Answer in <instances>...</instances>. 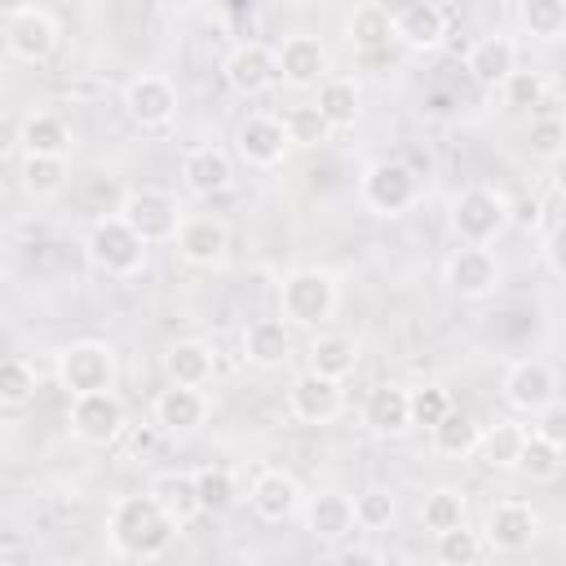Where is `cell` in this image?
I'll return each instance as SVG.
<instances>
[{"label": "cell", "instance_id": "obj_1", "mask_svg": "<svg viewBox=\"0 0 566 566\" xmlns=\"http://www.w3.org/2000/svg\"><path fill=\"white\" fill-rule=\"evenodd\" d=\"M177 522L164 513V504L155 500V491H137V495H119L111 504V517H106V539L119 557L128 562H155L172 548L177 539Z\"/></svg>", "mask_w": 566, "mask_h": 566}, {"label": "cell", "instance_id": "obj_2", "mask_svg": "<svg viewBox=\"0 0 566 566\" xmlns=\"http://www.w3.org/2000/svg\"><path fill=\"white\" fill-rule=\"evenodd\" d=\"M509 226H513V203H509V195L495 190V186H469V190H460L455 203H451V230H455L460 243H482V248H491Z\"/></svg>", "mask_w": 566, "mask_h": 566}, {"label": "cell", "instance_id": "obj_3", "mask_svg": "<svg viewBox=\"0 0 566 566\" xmlns=\"http://www.w3.org/2000/svg\"><path fill=\"white\" fill-rule=\"evenodd\" d=\"M336 301H340L336 274H327L318 265H301V270L283 274V283H279L283 318L296 327H323L336 314Z\"/></svg>", "mask_w": 566, "mask_h": 566}, {"label": "cell", "instance_id": "obj_4", "mask_svg": "<svg viewBox=\"0 0 566 566\" xmlns=\"http://www.w3.org/2000/svg\"><path fill=\"white\" fill-rule=\"evenodd\" d=\"M88 261L102 270V274H115V279H128V274H137L142 265H146V239L115 212V217H102V221H93V230H88Z\"/></svg>", "mask_w": 566, "mask_h": 566}, {"label": "cell", "instance_id": "obj_5", "mask_svg": "<svg viewBox=\"0 0 566 566\" xmlns=\"http://www.w3.org/2000/svg\"><path fill=\"white\" fill-rule=\"evenodd\" d=\"M358 195L363 203L376 212V217H402L416 199H420V177L411 164L402 159H376L363 181H358Z\"/></svg>", "mask_w": 566, "mask_h": 566}, {"label": "cell", "instance_id": "obj_6", "mask_svg": "<svg viewBox=\"0 0 566 566\" xmlns=\"http://www.w3.org/2000/svg\"><path fill=\"white\" fill-rule=\"evenodd\" d=\"M119 217H124L146 243H172L177 230H181V221H186L177 195H168V190H159V186H137V190H128L124 203H119Z\"/></svg>", "mask_w": 566, "mask_h": 566}, {"label": "cell", "instance_id": "obj_7", "mask_svg": "<svg viewBox=\"0 0 566 566\" xmlns=\"http://www.w3.org/2000/svg\"><path fill=\"white\" fill-rule=\"evenodd\" d=\"M57 385L75 398V394H93V389H115V349L106 340H71L57 354Z\"/></svg>", "mask_w": 566, "mask_h": 566}, {"label": "cell", "instance_id": "obj_8", "mask_svg": "<svg viewBox=\"0 0 566 566\" xmlns=\"http://www.w3.org/2000/svg\"><path fill=\"white\" fill-rule=\"evenodd\" d=\"M124 402L115 389H93V394H75L71 398V433L80 442H93V447H106L124 433Z\"/></svg>", "mask_w": 566, "mask_h": 566}, {"label": "cell", "instance_id": "obj_9", "mask_svg": "<svg viewBox=\"0 0 566 566\" xmlns=\"http://www.w3.org/2000/svg\"><path fill=\"white\" fill-rule=\"evenodd\" d=\"M4 49H9V57H18V62H49L53 57V49H57V22H53V13H44V9H18V13H4Z\"/></svg>", "mask_w": 566, "mask_h": 566}, {"label": "cell", "instance_id": "obj_10", "mask_svg": "<svg viewBox=\"0 0 566 566\" xmlns=\"http://www.w3.org/2000/svg\"><path fill=\"white\" fill-rule=\"evenodd\" d=\"M447 287L460 296V301H482L500 287V261L491 248L482 243H460L451 256H447Z\"/></svg>", "mask_w": 566, "mask_h": 566}, {"label": "cell", "instance_id": "obj_11", "mask_svg": "<svg viewBox=\"0 0 566 566\" xmlns=\"http://www.w3.org/2000/svg\"><path fill=\"white\" fill-rule=\"evenodd\" d=\"M287 407L301 424H332L345 411V389H340L336 376H323V371L305 367L287 389Z\"/></svg>", "mask_w": 566, "mask_h": 566}, {"label": "cell", "instance_id": "obj_12", "mask_svg": "<svg viewBox=\"0 0 566 566\" xmlns=\"http://www.w3.org/2000/svg\"><path fill=\"white\" fill-rule=\"evenodd\" d=\"M221 75H226V84H230L234 93H243V97H256V93H265L270 84L283 80V75H279V53L265 49L261 40L234 44L230 57L221 62Z\"/></svg>", "mask_w": 566, "mask_h": 566}, {"label": "cell", "instance_id": "obj_13", "mask_svg": "<svg viewBox=\"0 0 566 566\" xmlns=\"http://www.w3.org/2000/svg\"><path fill=\"white\" fill-rule=\"evenodd\" d=\"M482 535H486V548H495V553H522L539 535V513L526 500H500L486 509Z\"/></svg>", "mask_w": 566, "mask_h": 566}, {"label": "cell", "instance_id": "obj_14", "mask_svg": "<svg viewBox=\"0 0 566 566\" xmlns=\"http://www.w3.org/2000/svg\"><path fill=\"white\" fill-rule=\"evenodd\" d=\"M234 142H239V155H243L252 168H279V164L287 159V150H292V137H287L283 115H265V111L248 115V119L239 124Z\"/></svg>", "mask_w": 566, "mask_h": 566}, {"label": "cell", "instance_id": "obj_15", "mask_svg": "<svg viewBox=\"0 0 566 566\" xmlns=\"http://www.w3.org/2000/svg\"><path fill=\"white\" fill-rule=\"evenodd\" d=\"M177 256L190 261V265H203V270H217L230 252V230L221 217H203V212H190L177 230Z\"/></svg>", "mask_w": 566, "mask_h": 566}, {"label": "cell", "instance_id": "obj_16", "mask_svg": "<svg viewBox=\"0 0 566 566\" xmlns=\"http://www.w3.org/2000/svg\"><path fill=\"white\" fill-rule=\"evenodd\" d=\"M504 398L513 411L535 416L539 407H548L557 398V371L544 358H522L504 371Z\"/></svg>", "mask_w": 566, "mask_h": 566}, {"label": "cell", "instance_id": "obj_17", "mask_svg": "<svg viewBox=\"0 0 566 566\" xmlns=\"http://www.w3.org/2000/svg\"><path fill=\"white\" fill-rule=\"evenodd\" d=\"M248 504H252V513L261 522H274L279 526V522H287V517L301 513L305 495H301V482L287 469H261L252 478V486H248Z\"/></svg>", "mask_w": 566, "mask_h": 566}, {"label": "cell", "instance_id": "obj_18", "mask_svg": "<svg viewBox=\"0 0 566 566\" xmlns=\"http://www.w3.org/2000/svg\"><path fill=\"white\" fill-rule=\"evenodd\" d=\"M124 111L137 128H164L177 115V88L164 75H137L124 88Z\"/></svg>", "mask_w": 566, "mask_h": 566}, {"label": "cell", "instance_id": "obj_19", "mask_svg": "<svg viewBox=\"0 0 566 566\" xmlns=\"http://www.w3.org/2000/svg\"><path fill=\"white\" fill-rule=\"evenodd\" d=\"M279 53V75L283 84L292 88H314L327 80V49L318 35H283V44L274 49Z\"/></svg>", "mask_w": 566, "mask_h": 566}, {"label": "cell", "instance_id": "obj_20", "mask_svg": "<svg viewBox=\"0 0 566 566\" xmlns=\"http://www.w3.org/2000/svg\"><path fill=\"white\" fill-rule=\"evenodd\" d=\"M150 416H155V424L164 429V433H195L203 420H208V398H203V389H195V385H172L168 380V389H159L155 394V402H150Z\"/></svg>", "mask_w": 566, "mask_h": 566}, {"label": "cell", "instance_id": "obj_21", "mask_svg": "<svg viewBox=\"0 0 566 566\" xmlns=\"http://www.w3.org/2000/svg\"><path fill=\"white\" fill-rule=\"evenodd\" d=\"M305 531L314 535V539H323V544H340V539H349L354 535V526H358V517H354V500L345 495V491H314L310 500H305Z\"/></svg>", "mask_w": 566, "mask_h": 566}, {"label": "cell", "instance_id": "obj_22", "mask_svg": "<svg viewBox=\"0 0 566 566\" xmlns=\"http://www.w3.org/2000/svg\"><path fill=\"white\" fill-rule=\"evenodd\" d=\"M394 40L416 53H429L447 40V13L433 0H407L394 9Z\"/></svg>", "mask_w": 566, "mask_h": 566}, {"label": "cell", "instance_id": "obj_23", "mask_svg": "<svg viewBox=\"0 0 566 566\" xmlns=\"http://www.w3.org/2000/svg\"><path fill=\"white\" fill-rule=\"evenodd\" d=\"M363 424L380 438H398V433L416 429L411 424V389L407 385H376L363 402Z\"/></svg>", "mask_w": 566, "mask_h": 566}, {"label": "cell", "instance_id": "obj_24", "mask_svg": "<svg viewBox=\"0 0 566 566\" xmlns=\"http://www.w3.org/2000/svg\"><path fill=\"white\" fill-rule=\"evenodd\" d=\"M181 181H186L195 195L212 199V195H221V190L234 186V159H230L221 146H195V150H186V159H181Z\"/></svg>", "mask_w": 566, "mask_h": 566}, {"label": "cell", "instance_id": "obj_25", "mask_svg": "<svg viewBox=\"0 0 566 566\" xmlns=\"http://www.w3.org/2000/svg\"><path fill=\"white\" fill-rule=\"evenodd\" d=\"M243 358L256 371H274L292 358V332L283 318H252L243 327Z\"/></svg>", "mask_w": 566, "mask_h": 566}, {"label": "cell", "instance_id": "obj_26", "mask_svg": "<svg viewBox=\"0 0 566 566\" xmlns=\"http://www.w3.org/2000/svg\"><path fill=\"white\" fill-rule=\"evenodd\" d=\"M464 66H469V75H473L482 88H500V84L517 71V44H513L509 35H486V40H478V44L469 49Z\"/></svg>", "mask_w": 566, "mask_h": 566}, {"label": "cell", "instance_id": "obj_27", "mask_svg": "<svg viewBox=\"0 0 566 566\" xmlns=\"http://www.w3.org/2000/svg\"><path fill=\"white\" fill-rule=\"evenodd\" d=\"M212 371H217V354H212V345H203V340H172V345L164 349V376H168L172 385H195V389H203V385L212 380Z\"/></svg>", "mask_w": 566, "mask_h": 566}, {"label": "cell", "instance_id": "obj_28", "mask_svg": "<svg viewBox=\"0 0 566 566\" xmlns=\"http://www.w3.org/2000/svg\"><path fill=\"white\" fill-rule=\"evenodd\" d=\"M22 155H66L71 150V124L53 111H31L18 128Z\"/></svg>", "mask_w": 566, "mask_h": 566}, {"label": "cell", "instance_id": "obj_29", "mask_svg": "<svg viewBox=\"0 0 566 566\" xmlns=\"http://www.w3.org/2000/svg\"><path fill=\"white\" fill-rule=\"evenodd\" d=\"M478 438H482V424H478L469 411H460V407H451V411L429 429V447H433L438 455H447V460L473 455V451H478Z\"/></svg>", "mask_w": 566, "mask_h": 566}, {"label": "cell", "instance_id": "obj_30", "mask_svg": "<svg viewBox=\"0 0 566 566\" xmlns=\"http://www.w3.org/2000/svg\"><path fill=\"white\" fill-rule=\"evenodd\" d=\"M345 35H349V44L358 53H380L394 40V13L385 4H376V0H367L345 18Z\"/></svg>", "mask_w": 566, "mask_h": 566}, {"label": "cell", "instance_id": "obj_31", "mask_svg": "<svg viewBox=\"0 0 566 566\" xmlns=\"http://www.w3.org/2000/svg\"><path fill=\"white\" fill-rule=\"evenodd\" d=\"M358 354L363 349H358V340L349 332H318L310 340V367L323 371V376H336V380H345L358 367Z\"/></svg>", "mask_w": 566, "mask_h": 566}, {"label": "cell", "instance_id": "obj_32", "mask_svg": "<svg viewBox=\"0 0 566 566\" xmlns=\"http://www.w3.org/2000/svg\"><path fill=\"white\" fill-rule=\"evenodd\" d=\"M150 491H155V500L164 504V513H168L177 526H190V522L203 513L195 473H159V478L150 482Z\"/></svg>", "mask_w": 566, "mask_h": 566}, {"label": "cell", "instance_id": "obj_33", "mask_svg": "<svg viewBox=\"0 0 566 566\" xmlns=\"http://www.w3.org/2000/svg\"><path fill=\"white\" fill-rule=\"evenodd\" d=\"M314 106L323 111V119H327L332 128H354V119H358V111H363V93H358V84H354L349 75H327V80L318 84Z\"/></svg>", "mask_w": 566, "mask_h": 566}, {"label": "cell", "instance_id": "obj_34", "mask_svg": "<svg viewBox=\"0 0 566 566\" xmlns=\"http://www.w3.org/2000/svg\"><path fill=\"white\" fill-rule=\"evenodd\" d=\"M66 177H71L66 155H22V164H18V181H22V190L31 199L62 195L66 190Z\"/></svg>", "mask_w": 566, "mask_h": 566}, {"label": "cell", "instance_id": "obj_35", "mask_svg": "<svg viewBox=\"0 0 566 566\" xmlns=\"http://www.w3.org/2000/svg\"><path fill=\"white\" fill-rule=\"evenodd\" d=\"M522 442H526V429L513 424V420H500V424L482 429V438H478V460H482L486 469H517Z\"/></svg>", "mask_w": 566, "mask_h": 566}, {"label": "cell", "instance_id": "obj_36", "mask_svg": "<svg viewBox=\"0 0 566 566\" xmlns=\"http://www.w3.org/2000/svg\"><path fill=\"white\" fill-rule=\"evenodd\" d=\"M562 447H553L548 438H539L535 429H526V442H522V455H517V469L513 473H522V478H531V482H553L557 473H562Z\"/></svg>", "mask_w": 566, "mask_h": 566}, {"label": "cell", "instance_id": "obj_37", "mask_svg": "<svg viewBox=\"0 0 566 566\" xmlns=\"http://www.w3.org/2000/svg\"><path fill=\"white\" fill-rule=\"evenodd\" d=\"M195 486H199V504H203V513H230L234 500H239V482H234V473L221 469V464H203V469H195Z\"/></svg>", "mask_w": 566, "mask_h": 566}, {"label": "cell", "instance_id": "obj_38", "mask_svg": "<svg viewBox=\"0 0 566 566\" xmlns=\"http://www.w3.org/2000/svg\"><path fill=\"white\" fill-rule=\"evenodd\" d=\"M517 22L535 40H562L566 35V0H517Z\"/></svg>", "mask_w": 566, "mask_h": 566}, {"label": "cell", "instance_id": "obj_39", "mask_svg": "<svg viewBox=\"0 0 566 566\" xmlns=\"http://www.w3.org/2000/svg\"><path fill=\"white\" fill-rule=\"evenodd\" d=\"M420 522H424V531H451V526H460L464 522V495L455 491V486H433L424 500H420Z\"/></svg>", "mask_w": 566, "mask_h": 566}, {"label": "cell", "instance_id": "obj_40", "mask_svg": "<svg viewBox=\"0 0 566 566\" xmlns=\"http://www.w3.org/2000/svg\"><path fill=\"white\" fill-rule=\"evenodd\" d=\"M438 562H447V566H469V562H478L482 553H486V535L482 531H469L464 522L460 526H451V531H438Z\"/></svg>", "mask_w": 566, "mask_h": 566}, {"label": "cell", "instance_id": "obj_41", "mask_svg": "<svg viewBox=\"0 0 566 566\" xmlns=\"http://www.w3.org/2000/svg\"><path fill=\"white\" fill-rule=\"evenodd\" d=\"M35 398V367L22 354H9L0 363V402L4 407H22Z\"/></svg>", "mask_w": 566, "mask_h": 566}, {"label": "cell", "instance_id": "obj_42", "mask_svg": "<svg viewBox=\"0 0 566 566\" xmlns=\"http://www.w3.org/2000/svg\"><path fill=\"white\" fill-rule=\"evenodd\" d=\"M283 124H287V137H292V146H323L336 128L323 119V111L310 102V106H292V111H283Z\"/></svg>", "mask_w": 566, "mask_h": 566}, {"label": "cell", "instance_id": "obj_43", "mask_svg": "<svg viewBox=\"0 0 566 566\" xmlns=\"http://www.w3.org/2000/svg\"><path fill=\"white\" fill-rule=\"evenodd\" d=\"M504 102H509V111H535L539 102H544V75L539 71H513L504 84Z\"/></svg>", "mask_w": 566, "mask_h": 566}, {"label": "cell", "instance_id": "obj_44", "mask_svg": "<svg viewBox=\"0 0 566 566\" xmlns=\"http://www.w3.org/2000/svg\"><path fill=\"white\" fill-rule=\"evenodd\" d=\"M394 513H398V504H394V495L380 491V486H371V491H363V495L354 500V517H358L363 531H385V526L394 522Z\"/></svg>", "mask_w": 566, "mask_h": 566}, {"label": "cell", "instance_id": "obj_45", "mask_svg": "<svg viewBox=\"0 0 566 566\" xmlns=\"http://www.w3.org/2000/svg\"><path fill=\"white\" fill-rule=\"evenodd\" d=\"M451 407H455L451 394L438 389V385H420V389H411V424H420V429H433Z\"/></svg>", "mask_w": 566, "mask_h": 566}, {"label": "cell", "instance_id": "obj_46", "mask_svg": "<svg viewBox=\"0 0 566 566\" xmlns=\"http://www.w3.org/2000/svg\"><path fill=\"white\" fill-rule=\"evenodd\" d=\"M526 142H531V150L539 155V159H557L562 150H566V124L562 119H531V133H526Z\"/></svg>", "mask_w": 566, "mask_h": 566}, {"label": "cell", "instance_id": "obj_47", "mask_svg": "<svg viewBox=\"0 0 566 566\" xmlns=\"http://www.w3.org/2000/svg\"><path fill=\"white\" fill-rule=\"evenodd\" d=\"M535 433L566 451V402L553 398L548 407H539V411H535Z\"/></svg>", "mask_w": 566, "mask_h": 566}, {"label": "cell", "instance_id": "obj_48", "mask_svg": "<svg viewBox=\"0 0 566 566\" xmlns=\"http://www.w3.org/2000/svg\"><path fill=\"white\" fill-rule=\"evenodd\" d=\"M544 261L557 279H566V226H557L548 239H544Z\"/></svg>", "mask_w": 566, "mask_h": 566}, {"label": "cell", "instance_id": "obj_49", "mask_svg": "<svg viewBox=\"0 0 566 566\" xmlns=\"http://www.w3.org/2000/svg\"><path fill=\"white\" fill-rule=\"evenodd\" d=\"M553 181H557V190L566 195V150H562V155L553 159Z\"/></svg>", "mask_w": 566, "mask_h": 566}, {"label": "cell", "instance_id": "obj_50", "mask_svg": "<svg viewBox=\"0 0 566 566\" xmlns=\"http://www.w3.org/2000/svg\"><path fill=\"white\" fill-rule=\"evenodd\" d=\"M0 9H4V13H18V9H31V4H27V0H0Z\"/></svg>", "mask_w": 566, "mask_h": 566}, {"label": "cell", "instance_id": "obj_51", "mask_svg": "<svg viewBox=\"0 0 566 566\" xmlns=\"http://www.w3.org/2000/svg\"><path fill=\"white\" fill-rule=\"evenodd\" d=\"M562 226H566V195H562Z\"/></svg>", "mask_w": 566, "mask_h": 566}]
</instances>
